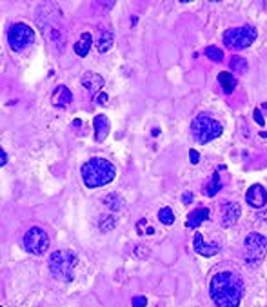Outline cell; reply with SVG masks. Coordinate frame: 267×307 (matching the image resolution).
I'll return each mask as SVG.
<instances>
[{"instance_id": "4", "label": "cell", "mask_w": 267, "mask_h": 307, "mask_svg": "<svg viewBox=\"0 0 267 307\" xmlns=\"http://www.w3.org/2000/svg\"><path fill=\"white\" fill-rule=\"evenodd\" d=\"M191 133H193V138L198 144H207V142L215 140V138H218V136L222 135V124L215 120L213 116L206 115V113H200L193 120Z\"/></svg>"}, {"instance_id": "7", "label": "cell", "mask_w": 267, "mask_h": 307, "mask_svg": "<svg viewBox=\"0 0 267 307\" xmlns=\"http://www.w3.org/2000/svg\"><path fill=\"white\" fill-rule=\"evenodd\" d=\"M35 40V31L33 27L24 22H18V24L11 25L9 33H7V44L13 51L20 53V51L27 49Z\"/></svg>"}, {"instance_id": "11", "label": "cell", "mask_w": 267, "mask_h": 307, "mask_svg": "<svg viewBox=\"0 0 267 307\" xmlns=\"http://www.w3.org/2000/svg\"><path fill=\"white\" fill-rule=\"evenodd\" d=\"M193 246H195V251L200 253L202 257H215V255L220 253V246H218V244H206V242H204V237H202L200 233L195 235V238H193Z\"/></svg>"}, {"instance_id": "5", "label": "cell", "mask_w": 267, "mask_h": 307, "mask_svg": "<svg viewBox=\"0 0 267 307\" xmlns=\"http://www.w3.org/2000/svg\"><path fill=\"white\" fill-rule=\"evenodd\" d=\"M267 255V238L260 233L247 235L244 242V260L249 267H257L262 264Z\"/></svg>"}, {"instance_id": "31", "label": "cell", "mask_w": 267, "mask_h": 307, "mask_svg": "<svg viewBox=\"0 0 267 307\" xmlns=\"http://www.w3.org/2000/svg\"><path fill=\"white\" fill-rule=\"evenodd\" d=\"M7 164V155H5V151L0 153V166H5Z\"/></svg>"}, {"instance_id": "23", "label": "cell", "mask_w": 267, "mask_h": 307, "mask_svg": "<svg viewBox=\"0 0 267 307\" xmlns=\"http://www.w3.org/2000/svg\"><path fill=\"white\" fill-rule=\"evenodd\" d=\"M206 56L213 62H222L224 60V51L215 47V45H209V47L206 49Z\"/></svg>"}, {"instance_id": "21", "label": "cell", "mask_w": 267, "mask_h": 307, "mask_svg": "<svg viewBox=\"0 0 267 307\" xmlns=\"http://www.w3.org/2000/svg\"><path fill=\"white\" fill-rule=\"evenodd\" d=\"M229 66H231L233 71H237V73H240V75H244V73L247 71V62H246V58H242V56H231Z\"/></svg>"}, {"instance_id": "32", "label": "cell", "mask_w": 267, "mask_h": 307, "mask_svg": "<svg viewBox=\"0 0 267 307\" xmlns=\"http://www.w3.org/2000/svg\"><path fill=\"white\" fill-rule=\"evenodd\" d=\"M191 200H193L191 193H186V195L182 197V202H184V204H189V202H191Z\"/></svg>"}, {"instance_id": "24", "label": "cell", "mask_w": 267, "mask_h": 307, "mask_svg": "<svg viewBox=\"0 0 267 307\" xmlns=\"http://www.w3.org/2000/svg\"><path fill=\"white\" fill-rule=\"evenodd\" d=\"M113 227H115V218H113V217H107V215H106V217L100 218V229L104 233L109 231V229H113Z\"/></svg>"}, {"instance_id": "9", "label": "cell", "mask_w": 267, "mask_h": 307, "mask_svg": "<svg viewBox=\"0 0 267 307\" xmlns=\"http://www.w3.org/2000/svg\"><path fill=\"white\" fill-rule=\"evenodd\" d=\"M246 200L247 204L255 209H260V207L267 206V193L264 189V186L260 184H255V186L249 187V191L246 193Z\"/></svg>"}, {"instance_id": "27", "label": "cell", "mask_w": 267, "mask_h": 307, "mask_svg": "<svg viewBox=\"0 0 267 307\" xmlns=\"http://www.w3.org/2000/svg\"><path fill=\"white\" fill-rule=\"evenodd\" d=\"M253 116H255V120H257V124H260V126H264V124H266V118H264L262 111H260V109H255Z\"/></svg>"}, {"instance_id": "16", "label": "cell", "mask_w": 267, "mask_h": 307, "mask_svg": "<svg viewBox=\"0 0 267 307\" xmlns=\"http://www.w3.org/2000/svg\"><path fill=\"white\" fill-rule=\"evenodd\" d=\"M91 45H93V38H91L89 33H82L80 38L75 42V53L78 56H86L89 53Z\"/></svg>"}, {"instance_id": "6", "label": "cell", "mask_w": 267, "mask_h": 307, "mask_svg": "<svg viewBox=\"0 0 267 307\" xmlns=\"http://www.w3.org/2000/svg\"><path fill=\"white\" fill-rule=\"evenodd\" d=\"M257 40V29L253 25L231 27L224 33V44L231 49H246Z\"/></svg>"}, {"instance_id": "18", "label": "cell", "mask_w": 267, "mask_h": 307, "mask_svg": "<svg viewBox=\"0 0 267 307\" xmlns=\"http://www.w3.org/2000/svg\"><path fill=\"white\" fill-rule=\"evenodd\" d=\"M113 45V31L109 29H104L100 33V38H98V42H96V47H98V51L100 53H106L109 47Z\"/></svg>"}, {"instance_id": "22", "label": "cell", "mask_w": 267, "mask_h": 307, "mask_svg": "<svg viewBox=\"0 0 267 307\" xmlns=\"http://www.w3.org/2000/svg\"><path fill=\"white\" fill-rule=\"evenodd\" d=\"M158 220L162 224H166V226H171L173 222H175V215H173V211L169 207H162L160 211H158Z\"/></svg>"}, {"instance_id": "26", "label": "cell", "mask_w": 267, "mask_h": 307, "mask_svg": "<svg viewBox=\"0 0 267 307\" xmlns=\"http://www.w3.org/2000/svg\"><path fill=\"white\" fill-rule=\"evenodd\" d=\"M146 306H147L146 297H135L133 298V307H146Z\"/></svg>"}, {"instance_id": "12", "label": "cell", "mask_w": 267, "mask_h": 307, "mask_svg": "<svg viewBox=\"0 0 267 307\" xmlns=\"http://www.w3.org/2000/svg\"><path fill=\"white\" fill-rule=\"evenodd\" d=\"M71 100H73V93L66 86H58L51 95V104L55 107H66L67 104H71Z\"/></svg>"}, {"instance_id": "13", "label": "cell", "mask_w": 267, "mask_h": 307, "mask_svg": "<svg viewBox=\"0 0 267 307\" xmlns=\"http://www.w3.org/2000/svg\"><path fill=\"white\" fill-rule=\"evenodd\" d=\"M82 86L86 87L91 95H96V93L100 95V89L104 87V78L96 73H86L82 76Z\"/></svg>"}, {"instance_id": "29", "label": "cell", "mask_w": 267, "mask_h": 307, "mask_svg": "<svg viewBox=\"0 0 267 307\" xmlns=\"http://www.w3.org/2000/svg\"><path fill=\"white\" fill-rule=\"evenodd\" d=\"M189 158H191L193 164H198V160H200V155H198L195 149H191V151H189Z\"/></svg>"}, {"instance_id": "1", "label": "cell", "mask_w": 267, "mask_h": 307, "mask_svg": "<svg viewBox=\"0 0 267 307\" xmlns=\"http://www.w3.org/2000/svg\"><path fill=\"white\" fill-rule=\"evenodd\" d=\"M242 278L233 271L217 273L209 284V295L217 307H238L242 302Z\"/></svg>"}, {"instance_id": "28", "label": "cell", "mask_w": 267, "mask_h": 307, "mask_svg": "<svg viewBox=\"0 0 267 307\" xmlns=\"http://www.w3.org/2000/svg\"><path fill=\"white\" fill-rule=\"evenodd\" d=\"M109 100V96H107V93H100V95L96 96L95 102L96 104H100V106H106V102Z\"/></svg>"}, {"instance_id": "17", "label": "cell", "mask_w": 267, "mask_h": 307, "mask_svg": "<svg viewBox=\"0 0 267 307\" xmlns=\"http://www.w3.org/2000/svg\"><path fill=\"white\" fill-rule=\"evenodd\" d=\"M218 82H220V86H222L226 95H231L233 91H235V87H237V78L231 73H227V71H222L218 75Z\"/></svg>"}, {"instance_id": "19", "label": "cell", "mask_w": 267, "mask_h": 307, "mask_svg": "<svg viewBox=\"0 0 267 307\" xmlns=\"http://www.w3.org/2000/svg\"><path fill=\"white\" fill-rule=\"evenodd\" d=\"M104 204H106L109 209H113V211H118V209H122V206H124V200H122L120 195L109 193V195L104 197Z\"/></svg>"}, {"instance_id": "14", "label": "cell", "mask_w": 267, "mask_h": 307, "mask_svg": "<svg viewBox=\"0 0 267 307\" xmlns=\"http://www.w3.org/2000/svg\"><path fill=\"white\" fill-rule=\"evenodd\" d=\"M93 127H95V140L102 142L106 140V136L109 135V120L106 115H96L93 118Z\"/></svg>"}, {"instance_id": "30", "label": "cell", "mask_w": 267, "mask_h": 307, "mask_svg": "<svg viewBox=\"0 0 267 307\" xmlns=\"http://www.w3.org/2000/svg\"><path fill=\"white\" fill-rule=\"evenodd\" d=\"M136 251H135V255L136 257H147V251H142L144 249V246H138V247H135Z\"/></svg>"}, {"instance_id": "33", "label": "cell", "mask_w": 267, "mask_h": 307, "mask_svg": "<svg viewBox=\"0 0 267 307\" xmlns=\"http://www.w3.org/2000/svg\"><path fill=\"white\" fill-rule=\"evenodd\" d=\"M262 218H264V220L267 222V211H266V213H264V215H262Z\"/></svg>"}, {"instance_id": "3", "label": "cell", "mask_w": 267, "mask_h": 307, "mask_svg": "<svg viewBox=\"0 0 267 307\" xmlns=\"http://www.w3.org/2000/svg\"><path fill=\"white\" fill-rule=\"evenodd\" d=\"M78 266V257L71 249H56L49 257L51 275L60 282H71L75 278V269Z\"/></svg>"}, {"instance_id": "20", "label": "cell", "mask_w": 267, "mask_h": 307, "mask_svg": "<svg viewBox=\"0 0 267 307\" xmlns=\"http://www.w3.org/2000/svg\"><path fill=\"white\" fill-rule=\"evenodd\" d=\"M222 189V182H220V176H218V173H215V175L211 176V182L206 186V195L207 197H215L218 191Z\"/></svg>"}, {"instance_id": "25", "label": "cell", "mask_w": 267, "mask_h": 307, "mask_svg": "<svg viewBox=\"0 0 267 307\" xmlns=\"http://www.w3.org/2000/svg\"><path fill=\"white\" fill-rule=\"evenodd\" d=\"M146 226H147V220L144 218V220H140V224H136V231L142 235V229H144ZM146 233H147V235H153V233H155V227H147Z\"/></svg>"}, {"instance_id": "15", "label": "cell", "mask_w": 267, "mask_h": 307, "mask_svg": "<svg viewBox=\"0 0 267 307\" xmlns=\"http://www.w3.org/2000/svg\"><path fill=\"white\" fill-rule=\"evenodd\" d=\"M209 215H211V211H209L207 207H198V209H195V211L189 213L186 226L189 227V229H197V227L200 226L202 222L209 218Z\"/></svg>"}, {"instance_id": "8", "label": "cell", "mask_w": 267, "mask_h": 307, "mask_svg": "<svg viewBox=\"0 0 267 307\" xmlns=\"http://www.w3.org/2000/svg\"><path fill=\"white\" fill-rule=\"evenodd\" d=\"M24 247L27 253L40 257L49 247V235L42 227H31L24 235Z\"/></svg>"}, {"instance_id": "10", "label": "cell", "mask_w": 267, "mask_h": 307, "mask_svg": "<svg viewBox=\"0 0 267 307\" xmlns=\"http://www.w3.org/2000/svg\"><path fill=\"white\" fill-rule=\"evenodd\" d=\"M242 215V209L237 202H226L222 206V226L224 227H231L237 224V220Z\"/></svg>"}, {"instance_id": "2", "label": "cell", "mask_w": 267, "mask_h": 307, "mask_svg": "<svg viewBox=\"0 0 267 307\" xmlns=\"http://www.w3.org/2000/svg\"><path fill=\"white\" fill-rule=\"evenodd\" d=\"M80 173L84 184L89 189H95V187L107 186L109 182L115 180L116 169L111 162L106 160V158H91V160H87L82 166Z\"/></svg>"}]
</instances>
